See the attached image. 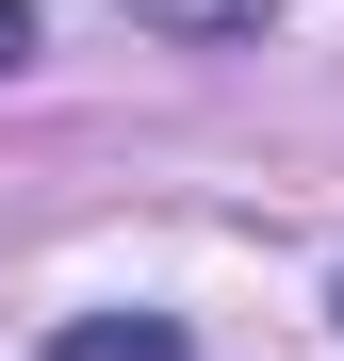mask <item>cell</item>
I'll return each instance as SVG.
<instances>
[{"mask_svg": "<svg viewBox=\"0 0 344 361\" xmlns=\"http://www.w3.org/2000/svg\"><path fill=\"white\" fill-rule=\"evenodd\" d=\"M132 17H148V33H181V49H229V33H262V17H279V0H132Z\"/></svg>", "mask_w": 344, "mask_h": 361, "instance_id": "2", "label": "cell"}, {"mask_svg": "<svg viewBox=\"0 0 344 361\" xmlns=\"http://www.w3.org/2000/svg\"><path fill=\"white\" fill-rule=\"evenodd\" d=\"M49 361H181V312H82Z\"/></svg>", "mask_w": 344, "mask_h": 361, "instance_id": "1", "label": "cell"}, {"mask_svg": "<svg viewBox=\"0 0 344 361\" xmlns=\"http://www.w3.org/2000/svg\"><path fill=\"white\" fill-rule=\"evenodd\" d=\"M17 49H33V17H17V0H0V66H17Z\"/></svg>", "mask_w": 344, "mask_h": 361, "instance_id": "3", "label": "cell"}]
</instances>
